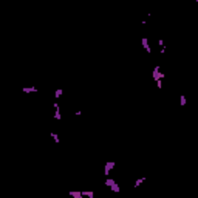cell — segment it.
Wrapping results in <instances>:
<instances>
[{
    "instance_id": "1",
    "label": "cell",
    "mask_w": 198,
    "mask_h": 198,
    "mask_svg": "<svg viewBox=\"0 0 198 198\" xmlns=\"http://www.w3.org/2000/svg\"><path fill=\"white\" fill-rule=\"evenodd\" d=\"M152 77L155 79V81L158 82V81H163L164 79V74L161 73V67L160 65H156L155 68H153V73H152Z\"/></svg>"
},
{
    "instance_id": "2",
    "label": "cell",
    "mask_w": 198,
    "mask_h": 198,
    "mask_svg": "<svg viewBox=\"0 0 198 198\" xmlns=\"http://www.w3.org/2000/svg\"><path fill=\"white\" fill-rule=\"evenodd\" d=\"M115 166H116V163L115 161H107L105 163V167H104V175L108 178V175H110V172L115 169Z\"/></svg>"
},
{
    "instance_id": "3",
    "label": "cell",
    "mask_w": 198,
    "mask_h": 198,
    "mask_svg": "<svg viewBox=\"0 0 198 198\" xmlns=\"http://www.w3.org/2000/svg\"><path fill=\"white\" fill-rule=\"evenodd\" d=\"M53 107H54V119L61 121V119H62V115H61V107H59V102H57V101H54Z\"/></svg>"
},
{
    "instance_id": "4",
    "label": "cell",
    "mask_w": 198,
    "mask_h": 198,
    "mask_svg": "<svg viewBox=\"0 0 198 198\" xmlns=\"http://www.w3.org/2000/svg\"><path fill=\"white\" fill-rule=\"evenodd\" d=\"M141 44H143L144 50L150 54V53H152V48H150V45H149V39H147V37H143V39H141Z\"/></svg>"
},
{
    "instance_id": "5",
    "label": "cell",
    "mask_w": 198,
    "mask_h": 198,
    "mask_svg": "<svg viewBox=\"0 0 198 198\" xmlns=\"http://www.w3.org/2000/svg\"><path fill=\"white\" fill-rule=\"evenodd\" d=\"M70 196H73V198H84V195H82L81 190H71V192H70Z\"/></svg>"
},
{
    "instance_id": "6",
    "label": "cell",
    "mask_w": 198,
    "mask_h": 198,
    "mask_svg": "<svg viewBox=\"0 0 198 198\" xmlns=\"http://www.w3.org/2000/svg\"><path fill=\"white\" fill-rule=\"evenodd\" d=\"M84 198H94V192L93 190H82Z\"/></svg>"
},
{
    "instance_id": "7",
    "label": "cell",
    "mask_w": 198,
    "mask_h": 198,
    "mask_svg": "<svg viewBox=\"0 0 198 198\" xmlns=\"http://www.w3.org/2000/svg\"><path fill=\"white\" fill-rule=\"evenodd\" d=\"M22 91H23V93H36L37 88H36V87H23Z\"/></svg>"
},
{
    "instance_id": "8",
    "label": "cell",
    "mask_w": 198,
    "mask_h": 198,
    "mask_svg": "<svg viewBox=\"0 0 198 198\" xmlns=\"http://www.w3.org/2000/svg\"><path fill=\"white\" fill-rule=\"evenodd\" d=\"M158 45H160V48H161V54H164L166 45H164V40H163V39H158Z\"/></svg>"
},
{
    "instance_id": "9",
    "label": "cell",
    "mask_w": 198,
    "mask_h": 198,
    "mask_svg": "<svg viewBox=\"0 0 198 198\" xmlns=\"http://www.w3.org/2000/svg\"><path fill=\"white\" fill-rule=\"evenodd\" d=\"M146 180H147L146 176H143V178H138V180H136V183H135V186H133V187H138V186H141V184H143V183H144Z\"/></svg>"
},
{
    "instance_id": "10",
    "label": "cell",
    "mask_w": 198,
    "mask_h": 198,
    "mask_svg": "<svg viewBox=\"0 0 198 198\" xmlns=\"http://www.w3.org/2000/svg\"><path fill=\"white\" fill-rule=\"evenodd\" d=\"M50 136H53V139H54V143H57V144H59V143H61V138H59V135H57V133H54V132H51V133H50Z\"/></svg>"
},
{
    "instance_id": "11",
    "label": "cell",
    "mask_w": 198,
    "mask_h": 198,
    "mask_svg": "<svg viewBox=\"0 0 198 198\" xmlns=\"http://www.w3.org/2000/svg\"><path fill=\"white\" fill-rule=\"evenodd\" d=\"M113 184H116V181L113 180V178H107V180H105V186H108V187H111Z\"/></svg>"
},
{
    "instance_id": "12",
    "label": "cell",
    "mask_w": 198,
    "mask_h": 198,
    "mask_svg": "<svg viewBox=\"0 0 198 198\" xmlns=\"http://www.w3.org/2000/svg\"><path fill=\"white\" fill-rule=\"evenodd\" d=\"M110 189H111V190H113L115 193H119V192H121V189H119V186H118V183H116V184H113V186H111Z\"/></svg>"
},
{
    "instance_id": "13",
    "label": "cell",
    "mask_w": 198,
    "mask_h": 198,
    "mask_svg": "<svg viewBox=\"0 0 198 198\" xmlns=\"http://www.w3.org/2000/svg\"><path fill=\"white\" fill-rule=\"evenodd\" d=\"M180 105H181V107H184V105H186V96H184V94H181V96H180Z\"/></svg>"
},
{
    "instance_id": "14",
    "label": "cell",
    "mask_w": 198,
    "mask_h": 198,
    "mask_svg": "<svg viewBox=\"0 0 198 198\" xmlns=\"http://www.w3.org/2000/svg\"><path fill=\"white\" fill-rule=\"evenodd\" d=\"M61 96H62V88H57V90H56V93H54V97H56V99H59Z\"/></svg>"
},
{
    "instance_id": "15",
    "label": "cell",
    "mask_w": 198,
    "mask_h": 198,
    "mask_svg": "<svg viewBox=\"0 0 198 198\" xmlns=\"http://www.w3.org/2000/svg\"><path fill=\"white\" fill-rule=\"evenodd\" d=\"M156 87L161 90V87H163V82H161V81H158V82H156Z\"/></svg>"
}]
</instances>
